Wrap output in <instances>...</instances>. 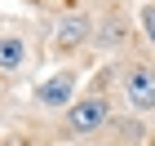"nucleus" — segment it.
<instances>
[{
	"label": "nucleus",
	"instance_id": "f257e3e1",
	"mask_svg": "<svg viewBox=\"0 0 155 146\" xmlns=\"http://www.w3.org/2000/svg\"><path fill=\"white\" fill-rule=\"evenodd\" d=\"M124 97L133 102V111L155 106V67H129L124 71Z\"/></svg>",
	"mask_w": 155,
	"mask_h": 146
},
{
	"label": "nucleus",
	"instance_id": "f03ea898",
	"mask_svg": "<svg viewBox=\"0 0 155 146\" xmlns=\"http://www.w3.org/2000/svg\"><path fill=\"white\" fill-rule=\"evenodd\" d=\"M107 97H84V102H75L71 111H67V124H71L75 133H93V128H102L107 124Z\"/></svg>",
	"mask_w": 155,
	"mask_h": 146
},
{
	"label": "nucleus",
	"instance_id": "7ed1b4c3",
	"mask_svg": "<svg viewBox=\"0 0 155 146\" xmlns=\"http://www.w3.org/2000/svg\"><path fill=\"white\" fill-rule=\"evenodd\" d=\"M71 93H75V75H71V71H58V75H49L45 84L36 89V97L45 102V106H67V102H71Z\"/></svg>",
	"mask_w": 155,
	"mask_h": 146
},
{
	"label": "nucleus",
	"instance_id": "20e7f679",
	"mask_svg": "<svg viewBox=\"0 0 155 146\" xmlns=\"http://www.w3.org/2000/svg\"><path fill=\"white\" fill-rule=\"evenodd\" d=\"M22 58H27V44L18 36H0V67L5 71H13V67H22Z\"/></svg>",
	"mask_w": 155,
	"mask_h": 146
},
{
	"label": "nucleus",
	"instance_id": "39448f33",
	"mask_svg": "<svg viewBox=\"0 0 155 146\" xmlns=\"http://www.w3.org/2000/svg\"><path fill=\"white\" fill-rule=\"evenodd\" d=\"M84 36H89V22H84V18H67V22H58V40H62V44H80Z\"/></svg>",
	"mask_w": 155,
	"mask_h": 146
},
{
	"label": "nucleus",
	"instance_id": "423d86ee",
	"mask_svg": "<svg viewBox=\"0 0 155 146\" xmlns=\"http://www.w3.org/2000/svg\"><path fill=\"white\" fill-rule=\"evenodd\" d=\"M142 27H146V40L155 44V5H146V9H142Z\"/></svg>",
	"mask_w": 155,
	"mask_h": 146
}]
</instances>
